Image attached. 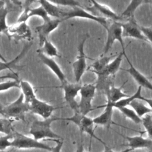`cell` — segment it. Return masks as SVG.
Listing matches in <instances>:
<instances>
[{"label": "cell", "mask_w": 152, "mask_h": 152, "mask_svg": "<svg viewBox=\"0 0 152 152\" xmlns=\"http://www.w3.org/2000/svg\"><path fill=\"white\" fill-rule=\"evenodd\" d=\"M30 111L29 104L24 101V96L20 93L18 97L8 105L4 106L3 109L4 117L14 120L25 121L26 113Z\"/></svg>", "instance_id": "277c9868"}, {"label": "cell", "mask_w": 152, "mask_h": 152, "mask_svg": "<svg viewBox=\"0 0 152 152\" xmlns=\"http://www.w3.org/2000/svg\"><path fill=\"white\" fill-rule=\"evenodd\" d=\"M31 45H32L31 42H28V43H26L24 45L20 53L10 61L4 62L0 60V72L6 69L11 70L12 71V70L14 69H18L20 66L17 65L18 62L21 59L23 58V56H24L26 53H27L30 48L31 47Z\"/></svg>", "instance_id": "d6986e66"}, {"label": "cell", "mask_w": 152, "mask_h": 152, "mask_svg": "<svg viewBox=\"0 0 152 152\" xmlns=\"http://www.w3.org/2000/svg\"><path fill=\"white\" fill-rule=\"evenodd\" d=\"M104 145V151L103 152H116V151H113L109 147H108L107 145H106L105 144H103ZM132 150L130 148H128L127 149H125V150H123V151H119V152H129L131 151H132Z\"/></svg>", "instance_id": "74e56055"}, {"label": "cell", "mask_w": 152, "mask_h": 152, "mask_svg": "<svg viewBox=\"0 0 152 152\" xmlns=\"http://www.w3.org/2000/svg\"><path fill=\"white\" fill-rule=\"evenodd\" d=\"M4 106L2 105L1 103H0V114L4 116V113H3V109H4Z\"/></svg>", "instance_id": "b9f144b4"}, {"label": "cell", "mask_w": 152, "mask_h": 152, "mask_svg": "<svg viewBox=\"0 0 152 152\" xmlns=\"http://www.w3.org/2000/svg\"><path fill=\"white\" fill-rule=\"evenodd\" d=\"M107 30V39L104 47L103 55H106L112 47L115 41H118L121 44L124 53V56L126 55L125 53V48L122 36V28L121 23L119 21H113L108 26L106 29Z\"/></svg>", "instance_id": "8992f818"}, {"label": "cell", "mask_w": 152, "mask_h": 152, "mask_svg": "<svg viewBox=\"0 0 152 152\" xmlns=\"http://www.w3.org/2000/svg\"><path fill=\"white\" fill-rule=\"evenodd\" d=\"M9 12V8L6 5L0 9V33H4L8 36L9 27L7 24V17Z\"/></svg>", "instance_id": "4dcf8cb0"}, {"label": "cell", "mask_w": 152, "mask_h": 152, "mask_svg": "<svg viewBox=\"0 0 152 152\" xmlns=\"http://www.w3.org/2000/svg\"><path fill=\"white\" fill-rule=\"evenodd\" d=\"M116 56V55H104L102 57H100L92 64V65L89 68V70H90L91 72L95 74L103 71L104 69V68L107 66V65L110 62V61L112 59V58Z\"/></svg>", "instance_id": "d4e9b609"}, {"label": "cell", "mask_w": 152, "mask_h": 152, "mask_svg": "<svg viewBox=\"0 0 152 152\" xmlns=\"http://www.w3.org/2000/svg\"><path fill=\"white\" fill-rule=\"evenodd\" d=\"M103 106L104 107V111L100 115L93 118V122L96 125L109 127L112 123V116L114 107L113 103L108 100H107L106 104Z\"/></svg>", "instance_id": "ac0fdd59"}, {"label": "cell", "mask_w": 152, "mask_h": 152, "mask_svg": "<svg viewBox=\"0 0 152 152\" xmlns=\"http://www.w3.org/2000/svg\"><path fill=\"white\" fill-rule=\"evenodd\" d=\"M28 104L30 111L40 116L43 119L50 118L52 113L56 109L53 106L39 100L37 97L32 100Z\"/></svg>", "instance_id": "4fadbf2b"}, {"label": "cell", "mask_w": 152, "mask_h": 152, "mask_svg": "<svg viewBox=\"0 0 152 152\" xmlns=\"http://www.w3.org/2000/svg\"><path fill=\"white\" fill-rule=\"evenodd\" d=\"M59 120H61V118L50 117L41 121H34L30 125L29 134L37 141L44 139L48 140L62 139L60 135L55 133L51 129L52 123Z\"/></svg>", "instance_id": "6da1fadb"}, {"label": "cell", "mask_w": 152, "mask_h": 152, "mask_svg": "<svg viewBox=\"0 0 152 152\" xmlns=\"http://www.w3.org/2000/svg\"><path fill=\"white\" fill-rule=\"evenodd\" d=\"M75 152H87V151H85L84 150V148H83V144H81L80 145L78 146L77 150L75 151ZM90 152V151H88Z\"/></svg>", "instance_id": "ab89813d"}, {"label": "cell", "mask_w": 152, "mask_h": 152, "mask_svg": "<svg viewBox=\"0 0 152 152\" xmlns=\"http://www.w3.org/2000/svg\"><path fill=\"white\" fill-rule=\"evenodd\" d=\"M151 80H152V78H151Z\"/></svg>", "instance_id": "7dc6e473"}, {"label": "cell", "mask_w": 152, "mask_h": 152, "mask_svg": "<svg viewBox=\"0 0 152 152\" xmlns=\"http://www.w3.org/2000/svg\"><path fill=\"white\" fill-rule=\"evenodd\" d=\"M8 141V147L18 149H40L50 151L52 147L37 141L33 137L26 136L14 131L11 133Z\"/></svg>", "instance_id": "7a4b0ae2"}, {"label": "cell", "mask_w": 152, "mask_h": 152, "mask_svg": "<svg viewBox=\"0 0 152 152\" xmlns=\"http://www.w3.org/2000/svg\"><path fill=\"white\" fill-rule=\"evenodd\" d=\"M40 5L44 8L48 15L50 17L61 20V7L52 3L51 1L45 0L39 1Z\"/></svg>", "instance_id": "603a6c76"}, {"label": "cell", "mask_w": 152, "mask_h": 152, "mask_svg": "<svg viewBox=\"0 0 152 152\" xmlns=\"http://www.w3.org/2000/svg\"><path fill=\"white\" fill-rule=\"evenodd\" d=\"M118 109H119L126 118L129 119L135 124H138L141 123L142 118H140L132 108H129L128 106H126L119 107Z\"/></svg>", "instance_id": "1f68e13d"}, {"label": "cell", "mask_w": 152, "mask_h": 152, "mask_svg": "<svg viewBox=\"0 0 152 152\" xmlns=\"http://www.w3.org/2000/svg\"><path fill=\"white\" fill-rule=\"evenodd\" d=\"M128 141V146L132 150L137 148H147L149 151H152V140L145 138L142 135L134 137H126Z\"/></svg>", "instance_id": "ffe728a7"}, {"label": "cell", "mask_w": 152, "mask_h": 152, "mask_svg": "<svg viewBox=\"0 0 152 152\" xmlns=\"http://www.w3.org/2000/svg\"><path fill=\"white\" fill-rule=\"evenodd\" d=\"M33 1H27L26 2L24 10L19 16L17 23H26L27 20L31 17L33 16H38L42 18L43 21H46L49 20L51 18L48 15L44 8L41 6H39L36 8H30V4H31Z\"/></svg>", "instance_id": "7c38bea8"}, {"label": "cell", "mask_w": 152, "mask_h": 152, "mask_svg": "<svg viewBox=\"0 0 152 152\" xmlns=\"http://www.w3.org/2000/svg\"><path fill=\"white\" fill-rule=\"evenodd\" d=\"M88 36L83 37L78 46V55L76 60L72 63V71L75 82L79 83L87 69L86 55L84 52V44Z\"/></svg>", "instance_id": "ba28073f"}, {"label": "cell", "mask_w": 152, "mask_h": 152, "mask_svg": "<svg viewBox=\"0 0 152 152\" xmlns=\"http://www.w3.org/2000/svg\"><path fill=\"white\" fill-rule=\"evenodd\" d=\"M84 9L96 17L104 18L107 20L110 19L113 21H121L118 14L109 7L101 4L96 1H90L89 4Z\"/></svg>", "instance_id": "9c48e42d"}, {"label": "cell", "mask_w": 152, "mask_h": 152, "mask_svg": "<svg viewBox=\"0 0 152 152\" xmlns=\"http://www.w3.org/2000/svg\"><path fill=\"white\" fill-rule=\"evenodd\" d=\"M9 39L12 38L15 42L24 39L31 41L32 34L29 26L26 23H21L17 26L9 27L8 36Z\"/></svg>", "instance_id": "5bb4252c"}, {"label": "cell", "mask_w": 152, "mask_h": 152, "mask_svg": "<svg viewBox=\"0 0 152 152\" xmlns=\"http://www.w3.org/2000/svg\"><path fill=\"white\" fill-rule=\"evenodd\" d=\"M145 132L147 133L148 138L152 140V117L150 115H146L142 118V122Z\"/></svg>", "instance_id": "d6a6232c"}, {"label": "cell", "mask_w": 152, "mask_h": 152, "mask_svg": "<svg viewBox=\"0 0 152 152\" xmlns=\"http://www.w3.org/2000/svg\"><path fill=\"white\" fill-rule=\"evenodd\" d=\"M125 58L126 59L129 67L128 69H125V71H127L134 79V80L138 84V86L141 87L142 88H147L151 91H152V83L150 82L145 76H144L142 73H141L138 69H137L132 64L131 62L129 59H128L127 55L125 56Z\"/></svg>", "instance_id": "e0dca14e"}, {"label": "cell", "mask_w": 152, "mask_h": 152, "mask_svg": "<svg viewBox=\"0 0 152 152\" xmlns=\"http://www.w3.org/2000/svg\"><path fill=\"white\" fill-rule=\"evenodd\" d=\"M141 90H142V87L140 86H138L137 91L135 92V93L133 95L124 98L120 100L119 101L117 102L116 103L113 104V107L119 109V107L128 106L133 100L136 99L142 100L144 97L141 94Z\"/></svg>", "instance_id": "484cf974"}, {"label": "cell", "mask_w": 152, "mask_h": 152, "mask_svg": "<svg viewBox=\"0 0 152 152\" xmlns=\"http://www.w3.org/2000/svg\"><path fill=\"white\" fill-rule=\"evenodd\" d=\"M145 102L146 103H147V104L148 105L149 107L151 109V113H152V99H149V98H146V97H144L142 100ZM151 117H152V115H151Z\"/></svg>", "instance_id": "f35d334b"}, {"label": "cell", "mask_w": 152, "mask_h": 152, "mask_svg": "<svg viewBox=\"0 0 152 152\" xmlns=\"http://www.w3.org/2000/svg\"><path fill=\"white\" fill-rule=\"evenodd\" d=\"M148 152H152V151H148Z\"/></svg>", "instance_id": "f6af8a7d"}, {"label": "cell", "mask_w": 152, "mask_h": 152, "mask_svg": "<svg viewBox=\"0 0 152 152\" xmlns=\"http://www.w3.org/2000/svg\"><path fill=\"white\" fill-rule=\"evenodd\" d=\"M56 142V145L53 147L50 152H61L62 147L64 144L62 139H57L52 140Z\"/></svg>", "instance_id": "d590c367"}, {"label": "cell", "mask_w": 152, "mask_h": 152, "mask_svg": "<svg viewBox=\"0 0 152 152\" xmlns=\"http://www.w3.org/2000/svg\"><path fill=\"white\" fill-rule=\"evenodd\" d=\"M0 60L4 61V62H7V61L6 60V59L4 57V56L1 54V53L0 52Z\"/></svg>", "instance_id": "7bdbcfd3"}, {"label": "cell", "mask_w": 152, "mask_h": 152, "mask_svg": "<svg viewBox=\"0 0 152 152\" xmlns=\"http://www.w3.org/2000/svg\"><path fill=\"white\" fill-rule=\"evenodd\" d=\"M61 120H65L74 123L78 127L81 133H87L90 136L91 138H94L100 141L103 144H104L103 141H102L94 134V129L93 126L94 124L93 119L87 115H84L80 112H74V115L68 118H61Z\"/></svg>", "instance_id": "5b68a950"}, {"label": "cell", "mask_w": 152, "mask_h": 152, "mask_svg": "<svg viewBox=\"0 0 152 152\" xmlns=\"http://www.w3.org/2000/svg\"><path fill=\"white\" fill-rule=\"evenodd\" d=\"M6 3H7V1L0 0V9L4 7L6 5Z\"/></svg>", "instance_id": "60d3db41"}, {"label": "cell", "mask_w": 152, "mask_h": 152, "mask_svg": "<svg viewBox=\"0 0 152 152\" xmlns=\"http://www.w3.org/2000/svg\"><path fill=\"white\" fill-rule=\"evenodd\" d=\"M81 86L80 83H70L68 82L61 86L64 91V99L74 112H80L78 103L75 100V97L80 92Z\"/></svg>", "instance_id": "30bf717a"}, {"label": "cell", "mask_w": 152, "mask_h": 152, "mask_svg": "<svg viewBox=\"0 0 152 152\" xmlns=\"http://www.w3.org/2000/svg\"><path fill=\"white\" fill-rule=\"evenodd\" d=\"M151 2L150 1L145 0H132L130 2L129 5L125 10L119 15L121 21L125 20L126 21L134 18V13L138 7L144 3Z\"/></svg>", "instance_id": "44dd1931"}, {"label": "cell", "mask_w": 152, "mask_h": 152, "mask_svg": "<svg viewBox=\"0 0 152 152\" xmlns=\"http://www.w3.org/2000/svg\"><path fill=\"white\" fill-rule=\"evenodd\" d=\"M126 83V81L119 87H116L114 86V85L112 86L105 94L107 97V100H109L110 102L114 104L120 100L128 97V95L122 91L123 86Z\"/></svg>", "instance_id": "cb8c5ba5"}, {"label": "cell", "mask_w": 152, "mask_h": 152, "mask_svg": "<svg viewBox=\"0 0 152 152\" xmlns=\"http://www.w3.org/2000/svg\"><path fill=\"white\" fill-rule=\"evenodd\" d=\"M61 20L57 18H50L49 20L43 21V24L39 25L35 27V31L37 34L39 38V44L41 48L44 42L48 40L50 33L57 28Z\"/></svg>", "instance_id": "8fae6325"}, {"label": "cell", "mask_w": 152, "mask_h": 152, "mask_svg": "<svg viewBox=\"0 0 152 152\" xmlns=\"http://www.w3.org/2000/svg\"><path fill=\"white\" fill-rule=\"evenodd\" d=\"M151 2H152V1H151Z\"/></svg>", "instance_id": "bcb514c9"}, {"label": "cell", "mask_w": 152, "mask_h": 152, "mask_svg": "<svg viewBox=\"0 0 152 152\" xmlns=\"http://www.w3.org/2000/svg\"><path fill=\"white\" fill-rule=\"evenodd\" d=\"M4 79H12L14 80H19V77L17 72L12 71L11 72L8 73L7 74L0 75V80H4Z\"/></svg>", "instance_id": "8d00e7d4"}, {"label": "cell", "mask_w": 152, "mask_h": 152, "mask_svg": "<svg viewBox=\"0 0 152 152\" xmlns=\"http://www.w3.org/2000/svg\"><path fill=\"white\" fill-rule=\"evenodd\" d=\"M0 152H10L9 150H4V151H1Z\"/></svg>", "instance_id": "ee69618b"}, {"label": "cell", "mask_w": 152, "mask_h": 152, "mask_svg": "<svg viewBox=\"0 0 152 152\" xmlns=\"http://www.w3.org/2000/svg\"><path fill=\"white\" fill-rule=\"evenodd\" d=\"M96 87L94 84H86L81 86L80 91L81 98L78 103L80 112L87 115L94 110L92 106V101L95 96Z\"/></svg>", "instance_id": "52a82bcc"}, {"label": "cell", "mask_w": 152, "mask_h": 152, "mask_svg": "<svg viewBox=\"0 0 152 152\" xmlns=\"http://www.w3.org/2000/svg\"><path fill=\"white\" fill-rule=\"evenodd\" d=\"M123 56L124 53L121 52V53L118 54L115 58L107 65V66L103 71L97 73L96 74H101L106 76H115V74L119 69Z\"/></svg>", "instance_id": "7402d4cb"}, {"label": "cell", "mask_w": 152, "mask_h": 152, "mask_svg": "<svg viewBox=\"0 0 152 152\" xmlns=\"http://www.w3.org/2000/svg\"><path fill=\"white\" fill-rule=\"evenodd\" d=\"M20 80H10L0 83V92L10 90L12 88H20Z\"/></svg>", "instance_id": "836d02e7"}, {"label": "cell", "mask_w": 152, "mask_h": 152, "mask_svg": "<svg viewBox=\"0 0 152 152\" xmlns=\"http://www.w3.org/2000/svg\"><path fill=\"white\" fill-rule=\"evenodd\" d=\"M141 101V100L136 99L133 100L129 105L141 118L147 115V113H151V109L149 106H147Z\"/></svg>", "instance_id": "83f0119b"}, {"label": "cell", "mask_w": 152, "mask_h": 152, "mask_svg": "<svg viewBox=\"0 0 152 152\" xmlns=\"http://www.w3.org/2000/svg\"><path fill=\"white\" fill-rule=\"evenodd\" d=\"M72 18H82L94 21L99 23L106 29L109 26L107 19L102 17H96L82 7H61V20L62 21Z\"/></svg>", "instance_id": "3957f363"}, {"label": "cell", "mask_w": 152, "mask_h": 152, "mask_svg": "<svg viewBox=\"0 0 152 152\" xmlns=\"http://www.w3.org/2000/svg\"><path fill=\"white\" fill-rule=\"evenodd\" d=\"M21 93L24 96V101L27 103H29L32 100L36 97L34 90L32 86L27 81L21 80L20 83Z\"/></svg>", "instance_id": "4316f807"}, {"label": "cell", "mask_w": 152, "mask_h": 152, "mask_svg": "<svg viewBox=\"0 0 152 152\" xmlns=\"http://www.w3.org/2000/svg\"><path fill=\"white\" fill-rule=\"evenodd\" d=\"M37 50L40 51L47 56L52 58L55 57H59V54L58 53V49L55 46V45L49 40H46L44 42L43 46Z\"/></svg>", "instance_id": "f1b7e54d"}, {"label": "cell", "mask_w": 152, "mask_h": 152, "mask_svg": "<svg viewBox=\"0 0 152 152\" xmlns=\"http://www.w3.org/2000/svg\"><path fill=\"white\" fill-rule=\"evenodd\" d=\"M123 37H132L138 40L148 42L137 24L135 18L125 23H121Z\"/></svg>", "instance_id": "9a60e30c"}, {"label": "cell", "mask_w": 152, "mask_h": 152, "mask_svg": "<svg viewBox=\"0 0 152 152\" xmlns=\"http://www.w3.org/2000/svg\"><path fill=\"white\" fill-rule=\"evenodd\" d=\"M15 120L8 118H0V133L4 135H9L15 130L12 123Z\"/></svg>", "instance_id": "f546056e"}, {"label": "cell", "mask_w": 152, "mask_h": 152, "mask_svg": "<svg viewBox=\"0 0 152 152\" xmlns=\"http://www.w3.org/2000/svg\"><path fill=\"white\" fill-rule=\"evenodd\" d=\"M37 52L41 61L56 75L61 84V86L68 82L61 67L53 58L47 56L39 50H37Z\"/></svg>", "instance_id": "2e32d148"}, {"label": "cell", "mask_w": 152, "mask_h": 152, "mask_svg": "<svg viewBox=\"0 0 152 152\" xmlns=\"http://www.w3.org/2000/svg\"><path fill=\"white\" fill-rule=\"evenodd\" d=\"M140 29L147 39L148 42L151 43L152 45V28L140 26Z\"/></svg>", "instance_id": "e575fe53"}]
</instances>
